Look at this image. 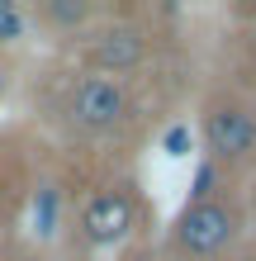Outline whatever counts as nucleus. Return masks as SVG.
<instances>
[{"mask_svg": "<svg viewBox=\"0 0 256 261\" xmlns=\"http://www.w3.org/2000/svg\"><path fill=\"white\" fill-rule=\"evenodd\" d=\"M43 14H48L52 24H62V29H76V24H86L90 5H81V0H48V5H43Z\"/></svg>", "mask_w": 256, "mask_h": 261, "instance_id": "6", "label": "nucleus"}, {"mask_svg": "<svg viewBox=\"0 0 256 261\" xmlns=\"http://www.w3.org/2000/svg\"><path fill=\"white\" fill-rule=\"evenodd\" d=\"M24 34V14L10 5V0H0V43H14Z\"/></svg>", "mask_w": 256, "mask_h": 261, "instance_id": "7", "label": "nucleus"}, {"mask_svg": "<svg viewBox=\"0 0 256 261\" xmlns=\"http://www.w3.org/2000/svg\"><path fill=\"white\" fill-rule=\"evenodd\" d=\"M185 143H190V133H185V128H171V133H166V152H176V157L185 152Z\"/></svg>", "mask_w": 256, "mask_h": 261, "instance_id": "8", "label": "nucleus"}, {"mask_svg": "<svg viewBox=\"0 0 256 261\" xmlns=\"http://www.w3.org/2000/svg\"><path fill=\"white\" fill-rule=\"evenodd\" d=\"M0 86H5V81H0Z\"/></svg>", "mask_w": 256, "mask_h": 261, "instance_id": "9", "label": "nucleus"}, {"mask_svg": "<svg viewBox=\"0 0 256 261\" xmlns=\"http://www.w3.org/2000/svg\"><path fill=\"white\" fill-rule=\"evenodd\" d=\"M233 214L214 204V199H200V204H190L185 214H180V223H176V238H180V247L194 252V256H209V252H218L223 242L233 238Z\"/></svg>", "mask_w": 256, "mask_h": 261, "instance_id": "2", "label": "nucleus"}, {"mask_svg": "<svg viewBox=\"0 0 256 261\" xmlns=\"http://www.w3.org/2000/svg\"><path fill=\"white\" fill-rule=\"evenodd\" d=\"M128 114V95L119 81H104V76H86V81L71 90V119L90 133L114 128L119 119Z\"/></svg>", "mask_w": 256, "mask_h": 261, "instance_id": "1", "label": "nucleus"}, {"mask_svg": "<svg viewBox=\"0 0 256 261\" xmlns=\"http://www.w3.org/2000/svg\"><path fill=\"white\" fill-rule=\"evenodd\" d=\"M204 143L214 157H247V152L256 147V124L247 110H237V105H218L214 114L204 119Z\"/></svg>", "mask_w": 256, "mask_h": 261, "instance_id": "3", "label": "nucleus"}, {"mask_svg": "<svg viewBox=\"0 0 256 261\" xmlns=\"http://www.w3.org/2000/svg\"><path fill=\"white\" fill-rule=\"evenodd\" d=\"M143 53H147V43H143V34L133 24H114V29H104V34H95V43H90V62L104 67V71L138 67Z\"/></svg>", "mask_w": 256, "mask_h": 261, "instance_id": "5", "label": "nucleus"}, {"mask_svg": "<svg viewBox=\"0 0 256 261\" xmlns=\"http://www.w3.org/2000/svg\"><path fill=\"white\" fill-rule=\"evenodd\" d=\"M128 223H133V199L128 195H119V190H104V195H95L86 204V214H81V228H86V238L90 242H119L128 233Z\"/></svg>", "mask_w": 256, "mask_h": 261, "instance_id": "4", "label": "nucleus"}]
</instances>
